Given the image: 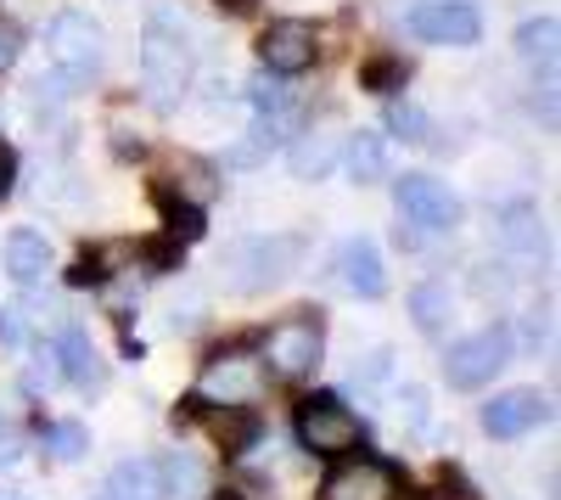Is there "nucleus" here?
Returning <instances> with one entry per match:
<instances>
[{
    "mask_svg": "<svg viewBox=\"0 0 561 500\" xmlns=\"http://www.w3.org/2000/svg\"><path fill=\"white\" fill-rule=\"evenodd\" d=\"M140 90L158 113H174L192 90V34H185L180 12L169 7H152L147 12V34H140Z\"/></svg>",
    "mask_w": 561,
    "mask_h": 500,
    "instance_id": "obj_1",
    "label": "nucleus"
},
{
    "mask_svg": "<svg viewBox=\"0 0 561 500\" xmlns=\"http://www.w3.org/2000/svg\"><path fill=\"white\" fill-rule=\"evenodd\" d=\"M169 422H174V433H203L230 462L264 444V417L253 405H219V399H203V394H185L169 411Z\"/></svg>",
    "mask_w": 561,
    "mask_h": 500,
    "instance_id": "obj_2",
    "label": "nucleus"
},
{
    "mask_svg": "<svg viewBox=\"0 0 561 500\" xmlns=\"http://www.w3.org/2000/svg\"><path fill=\"white\" fill-rule=\"evenodd\" d=\"M304 237L298 231H270V237H242L225 248V282L237 293H270L298 270Z\"/></svg>",
    "mask_w": 561,
    "mask_h": 500,
    "instance_id": "obj_3",
    "label": "nucleus"
},
{
    "mask_svg": "<svg viewBox=\"0 0 561 500\" xmlns=\"http://www.w3.org/2000/svg\"><path fill=\"white\" fill-rule=\"evenodd\" d=\"M511 360H517V332H511L505 321H489V327L466 332L444 349V377L460 394H478L511 366Z\"/></svg>",
    "mask_w": 561,
    "mask_h": 500,
    "instance_id": "obj_4",
    "label": "nucleus"
},
{
    "mask_svg": "<svg viewBox=\"0 0 561 500\" xmlns=\"http://www.w3.org/2000/svg\"><path fill=\"white\" fill-rule=\"evenodd\" d=\"M264 360L280 383H304L320 372L325 360V315L320 309H293L280 327H270L264 338Z\"/></svg>",
    "mask_w": 561,
    "mask_h": 500,
    "instance_id": "obj_5",
    "label": "nucleus"
},
{
    "mask_svg": "<svg viewBox=\"0 0 561 500\" xmlns=\"http://www.w3.org/2000/svg\"><path fill=\"white\" fill-rule=\"evenodd\" d=\"M45 52H51V68H57L68 84L96 79V73H102V57H107L102 23L90 18V12H57L51 29H45Z\"/></svg>",
    "mask_w": 561,
    "mask_h": 500,
    "instance_id": "obj_6",
    "label": "nucleus"
},
{
    "mask_svg": "<svg viewBox=\"0 0 561 500\" xmlns=\"http://www.w3.org/2000/svg\"><path fill=\"white\" fill-rule=\"evenodd\" d=\"M365 439V422L348 411L343 394H309L298 399V444L314 450V456H348V450Z\"/></svg>",
    "mask_w": 561,
    "mask_h": 500,
    "instance_id": "obj_7",
    "label": "nucleus"
},
{
    "mask_svg": "<svg viewBox=\"0 0 561 500\" xmlns=\"http://www.w3.org/2000/svg\"><path fill=\"white\" fill-rule=\"evenodd\" d=\"M404 467L382 456H348L320 478L314 500H404Z\"/></svg>",
    "mask_w": 561,
    "mask_h": 500,
    "instance_id": "obj_8",
    "label": "nucleus"
},
{
    "mask_svg": "<svg viewBox=\"0 0 561 500\" xmlns=\"http://www.w3.org/2000/svg\"><path fill=\"white\" fill-rule=\"evenodd\" d=\"M393 203H399V219H410L415 231H427V237H444V231H455L460 225V197L444 186V180H433V174H404V180H393Z\"/></svg>",
    "mask_w": 561,
    "mask_h": 500,
    "instance_id": "obj_9",
    "label": "nucleus"
},
{
    "mask_svg": "<svg viewBox=\"0 0 561 500\" xmlns=\"http://www.w3.org/2000/svg\"><path fill=\"white\" fill-rule=\"evenodd\" d=\"M556 417V405H550V394H539V388H505V394H494L483 411H478V422H483V433L489 439H500V444H511V439H528L534 428H545Z\"/></svg>",
    "mask_w": 561,
    "mask_h": 500,
    "instance_id": "obj_10",
    "label": "nucleus"
},
{
    "mask_svg": "<svg viewBox=\"0 0 561 500\" xmlns=\"http://www.w3.org/2000/svg\"><path fill=\"white\" fill-rule=\"evenodd\" d=\"M203 399H219V405H248L259 394V360H253V343H225L208 354L203 366Z\"/></svg>",
    "mask_w": 561,
    "mask_h": 500,
    "instance_id": "obj_11",
    "label": "nucleus"
},
{
    "mask_svg": "<svg viewBox=\"0 0 561 500\" xmlns=\"http://www.w3.org/2000/svg\"><path fill=\"white\" fill-rule=\"evenodd\" d=\"M404 23L427 45H478V34H483V18L466 0H415Z\"/></svg>",
    "mask_w": 561,
    "mask_h": 500,
    "instance_id": "obj_12",
    "label": "nucleus"
},
{
    "mask_svg": "<svg viewBox=\"0 0 561 500\" xmlns=\"http://www.w3.org/2000/svg\"><path fill=\"white\" fill-rule=\"evenodd\" d=\"M314 52H320V34L304 18H280L259 34L264 73H304V68H314Z\"/></svg>",
    "mask_w": 561,
    "mask_h": 500,
    "instance_id": "obj_13",
    "label": "nucleus"
},
{
    "mask_svg": "<svg viewBox=\"0 0 561 500\" xmlns=\"http://www.w3.org/2000/svg\"><path fill=\"white\" fill-rule=\"evenodd\" d=\"M337 282H343L354 298L377 304V298L388 293V264H382V248L370 242V237H348V242L337 248Z\"/></svg>",
    "mask_w": 561,
    "mask_h": 500,
    "instance_id": "obj_14",
    "label": "nucleus"
},
{
    "mask_svg": "<svg viewBox=\"0 0 561 500\" xmlns=\"http://www.w3.org/2000/svg\"><path fill=\"white\" fill-rule=\"evenodd\" d=\"M51 349H57L62 383H68L73 394H102V388H107V360L96 354V343H90L84 327H62V338H57Z\"/></svg>",
    "mask_w": 561,
    "mask_h": 500,
    "instance_id": "obj_15",
    "label": "nucleus"
},
{
    "mask_svg": "<svg viewBox=\"0 0 561 500\" xmlns=\"http://www.w3.org/2000/svg\"><path fill=\"white\" fill-rule=\"evenodd\" d=\"M118 270H135V242H90L68 270V287H113Z\"/></svg>",
    "mask_w": 561,
    "mask_h": 500,
    "instance_id": "obj_16",
    "label": "nucleus"
},
{
    "mask_svg": "<svg viewBox=\"0 0 561 500\" xmlns=\"http://www.w3.org/2000/svg\"><path fill=\"white\" fill-rule=\"evenodd\" d=\"M102 500H169V484H163L158 456H124L107 473V495Z\"/></svg>",
    "mask_w": 561,
    "mask_h": 500,
    "instance_id": "obj_17",
    "label": "nucleus"
},
{
    "mask_svg": "<svg viewBox=\"0 0 561 500\" xmlns=\"http://www.w3.org/2000/svg\"><path fill=\"white\" fill-rule=\"evenodd\" d=\"M45 270H51V242H45L39 231H12L7 237V276L18 282V287H39L45 282Z\"/></svg>",
    "mask_w": 561,
    "mask_h": 500,
    "instance_id": "obj_18",
    "label": "nucleus"
},
{
    "mask_svg": "<svg viewBox=\"0 0 561 500\" xmlns=\"http://www.w3.org/2000/svg\"><path fill=\"white\" fill-rule=\"evenodd\" d=\"M410 321H415L421 338H444L455 327V293H449V282H421L410 293Z\"/></svg>",
    "mask_w": 561,
    "mask_h": 500,
    "instance_id": "obj_19",
    "label": "nucleus"
},
{
    "mask_svg": "<svg viewBox=\"0 0 561 500\" xmlns=\"http://www.w3.org/2000/svg\"><path fill=\"white\" fill-rule=\"evenodd\" d=\"M337 141H343V135H337L332 124H314V129H304L298 141H293V152H287L293 174H298V180H320L325 169L337 163Z\"/></svg>",
    "mask_w": 561,
    "mask_h": 500,
    "instance_id": "obj_20",
    "label": "nucleus"
},
{
    "mask_svg": "<svg viewBox=\"0 0 561 500\" xmlns=\"http://www.w3.org/2000/svg\"><path fill=\"white\" fill-rule=\"evenodd\" d=\"M393 174V158H388V141L377 129H359L348 135V180L354 186H377V180Z\"/></svg>",
    "mask_w": 561,
    "mask_h": 500,
    "instance_id": "obj_21",
    "label": "nucleus"
},
{
    "mask_svg": "<svg viewBox=\"0 0 561 500\" xmlns=\"http://www.w3.org/2000/svg\"><path fill=\"white\" fill-rule=\"evenodd\" d=\"M158 208H163V237H169V242H180V248L203 242V231H208V214H203V203H192V197H174L169 186H158Z\"/></svg>",
    "mask_w": 561,
    "mask_h": 500,
    "instance_id": "obj_22",
    "label": "nucleus"
},
{
    "mask_svg": "<svg viewBox=\"0 0 561 500\" xmlns=\"http://www.w3.org/2000/svg\"><path fill=\"white\" fill-rule=\"evenodd\" d=\"M287 124H293V118H259V124L242 135V141L225 152V163H230V169H259L280 141H287Z\"/></svg>",
    "mask_w": 561,
    "mask_h": 500,
    "instance_id": "obj_23",
    "label": "nucleus"
},
{
    "mask_svg": "<svg viewBox=\"0 0 561 500\" xmlns=\"http://www.w3.org/2000/svg\"><path fill=\"white\" fill-rule=\"evenodd\" d=\"M39 450L57 467H73L90 456V433H84V422H39Z\"/></svg>",
    "mask_w": 561,
    "mask_h": 500,
    "instance_id": "obj_24",
    "label": "nucleus"
},
{
    "mask_svg": "<svg viewBox=\"0 0 561 500\" xmlns=\"http://www.w3.org/2000/svg\"><path fill=\"white\" fill-rule=\"evenodd\" d=\"M500 242H505L511 253H534V248H539V208H534L528 197L500 208Z\"/></svg>",
    "mask_w": 561,
    "mask_h": 500,
    "instance_id": "obj_25",
    "label": "nucleus"
},
{
    "mask_svg": "<svg viewBox=\"0 0 561 500\" xmlns=\"http://www.w3.org/2000/svg\"><path fill=\"white\" fill-rule=\"evenodd\" d=\"M158 467H163L169 500H192V495H203V462L192 456V450H174V456H158Z\"/></svg>",
    "mask_w": 561,
    "mask_h": 500,
    "instance_id": "obj_26",
    "label": "nucleus"
},
{
    "mask_svg": "<svg viewBox=\"0 0 561 500\" xmlns=\"http://www.w3.org/2000/svg\"><path fill=\"white\" fill-rule=\"evenodd\" d=\"M556 39H561V23L556 18H528L523 29H517V52L528 57V63H556Z\"/></svg>",
    "mask_w": 561,
    "mask_h": 500,
    "instance_id": "obj_27",
    "label": "nucleus"
},
{
    "mask_svg": "<svg viewBox=\"0 0 561 500\" xmlns=\"http://www.w3.org/2000/svg\"><path fill=\"white\" fill-rule=\"evenodd\" d=\"M388 129L399 135V141H427V135H433V118L427 113H421L415 102H388Z\"/></svg>",
    "mask_w": 561,
    "mask_h": 500,
    "instance_id": "obj_28",
    "label": "nucleus"
},
{
    "mask_svg": "<svg viewBox=\"0 0 561 500\" xmlns=\"http://www.w3.org/2000/svg\"><path fill=\"white\" fill-rule=\"evenodd\" d=\"M23 388H28V394H51V388H62V366H57V349H51V343H39V349H34L28 372H23Z\"/></svg>",
    "mask_w": 561,
    "mask_h": 500,
    "instance_id": "obj_29",
    "label": "nucleus"
},
{
    "mask_svg": "<svg viewBox=\"0 0 561 500\" xmlns=\"http://www.w3.org/2000/svg\"><path fill=\"white\" fill-rule=\"evenodd\" d=\"M248 102L259 107V118H293V102H287V84H275L270 73H259L248 84Z\"/></svg>",
    "mask_w": 561,
    "mask_h": 500,
    "instance_id": "obj_30",
    "label": "nucleus"
},
{
    "mask_svg": "<svg viewBox=\"0 0 561 500\" xmlns=\"http://www.w3.org/2000/svg\"><path fill=\"white\" fill-rule=\"evenodd\" d=\"M415 500H483V495H478L472 484H466V478H460L455 467H444V473H438V478H433L427 489H421Z\"/></svg>",
    "mask_w": 561,
    "mask_h": 500,
    "instance_id": "obj_31",
    "label": "nucleus"
},
{
    "mask_svg": "<svg viewBox=\"0 0 561 500\" xmlns=\"http://www.w3.org/2000/svg\"><path fill=\"white\" fill-rule=\"evenodd\" d=\"M404 73H410V68H404L399 57H382V63L365 68V84H370V90H393V84H404Z\"/></svg>",
    "mask_w": 561,
    "mask_h": 500,
    "instance_id": "obj_32",
    "label": "nucleus"
},
{
    "mask_svg": "<svg viewBox=\"0 0 561 500\" xmlns=\"http://www.w3.org/2000/svg\"><path fill=\"white\" fill-rule=\"evenodd\" d=\"M18 456H23V433H18L12 417H0V473L18 467Z\"/></svg>",
    "mask_w": 561,
    "mask_h": 500,
    "instance_id": "obj_33",
    "label": "nucleus"
},
{
    "mask_svg": "<svg viewBox=\"0 0 561 500\" xmlns=\"http://www.w3.org/2000/svg\"><path fill=\"white\" fill-rule=\"evenodd\" d=\"M197 321H203V298H197V293L185 298V304H174V309H169V327H174V332H192Z\"/></svg>",
    "mask_w": 561,
    "mask_h": 500,
    "instance_id": "obj_34",
    "label": "nucleus"
},
{
    "mask_svg": "<svg viewBox=\"0 0 561 500\" xmlns=\"http://www.w3.org/2000/svg\"><path fill=\"white\" fill-rule=\"evenodd\" d=\"M399 417H410V428H427V388H404Z\"/></svg>",
    "mask_w": 561,
    "mask_h": 500,
    "instance_id": "obj_35",
    "label": "nucleus"
},
{
    "mask_svg": "<svg viewBox=\"0 0 561 500\" xmlns=\"http://www.w3.org/2000/svg\"><path fill=\"white\" fill-rule=\"evenodd\" d=\"M18 52H23V34H18V23L0 18V73H7V68L18 63Z\"/></svg>",
    "mask_w": 561,
    "mask_h": 500,
    "instance_id": "obj_36",
    "label": "nucleus"
},
{
    "mask_svg": "<svg viewBox=\"0 0 561 500\" xmlns=\"http://www.w3.org/2000/svg\"><path fill=\"white\" fill-rule=\"evenodd\" d=\"M0 338L7 343H23L28 332H23V309H0Z\"/></svg>",
    "mask_w": 561,
    "mask_h": 500,
    "instance_id": "obj_37",
    "label": "nucleus"
},
{
    "mask_svg": "<svg viewBox=\"0 0 561 500\" xmlns=\"http://www.w3.org/2000/svg\"><path fill=\"white\" fill-rule=\"evenodd\" d=\"M12 169H18V158H12L7 147H0V203L12 197Z\"/></svg>",
    "mask_w": 561,
    "mask_h": 500,
    "instance_id": "obj_38",
    "label": "nucleus"
},
{
    "mask_svg": "<svg viewBox=\"0 0 561 500\" xmlns=\"http://www.w3.org/2000/svg\"><path fill=\"white\" fill-rule=\"evenodd\" d=\"M214 500H253L248 489H237V484H225V489H214Z\"/></svg>",
    "mask_w": 561,
    "mask_h": 500,
    "instance_id": "obj_39",
    "label": "nucleus"
},
{
    "mask_svg": "<svg viewBox=\"0 0 561 500\" xmlns=\"http://www.w3.org/2000/svg\"><path fill=\"white\" fill-rule=\"evenodd\" d=\"M219 7H230V12H248V7H253V0H219Z\"/></svg>",
    "mask_w": 561,
    "mask_h": 500,
    "instance_id": "obj_40",
    "label": "nucleus"
}]
</instances>
